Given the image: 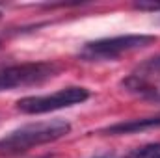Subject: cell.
Listing matches in <instances>:
<instances>
[{"label":"cell","mask_w":160,"mask_h":158,"mask_svg":"<svg viewBox=\"0 0 160 158\" xmlns=\"http://www.w3.org/2000/svg\"><path fill=\"white\" fill-rule=\"evenodd\" d=\"M71 132V125L65 119H50L22 125L4 138H0V156H19L34 147L52 143L65 138Z\"/></svg>","instance_id":"cell-1"},{"label":"cell","mask_w":160,"mask_h":158,"mask_svg":"<svg viewBox=\"0 0 160 158\" xmlns=\"http://www.w3.org/2000/svg\"><path fill=\"white\" fill-rule=\"evenodd\" d=\"M155 41H157L155 36H145V34H128V36L104 37V39L86 43L78 54L86 62H112V60L121 58L123 54L145 48V47L153 45Z\"/></svg>","instance_id":"cell-2"},{"label":"cell","mask_w":160,"mask_h":158,"mask_svg":"<svg viewBox=\"0 0 160 158\" xmlns=\"http://www.w3.org/2000/svg\"><path fill=\"white\" fill-rule=\"evenodd\" d=\"M58 75V65L52 62H28L15 63L0 69V91L39 86Z\"/></svg>","instance_id":"cell-3"},{"label":"cell","mask_w":160,"mask_h":158,"mask_svg":"<svg viewBox=\"0 0 160 158\" xmlns=\"http://www.w3.org/2000/svg\"><path fill=\"white\" fill-rule=\"evenodd\" d=\"M89 99V91L80 86H69L63 87L56 93L50 95H34V97H24L17 101V110L22 114H47V112H56L62 108H69L80 104Z\"/></svg>","instance_id":"cell-4"},{"label":"cell","mask_w":160,"mask_h":158,"mask_svg":"<svg viewBox=\"0 0 160 158\" xmlns=\"http://www.w3.org/2000/svg\"><path fill=\"white\" fill-rule=\"evenodd\" d=\"M121 86L128 93H132L140 99H145L151 102H160V78L158 77L155 78V75L138 71V73L121 80Z\"/></svg>","instance_id":"cell-5"},{"label":"cell","mask_w":160,"mask_h":158,"mask_svg":"<svg viewBox=\"0 0 160 158\" xmlns=\"http://www.w3.org/2000/svg\"><path fill=\"white\" fill-rule=\"evenodd\" d=\"M160 126V116L158 117H143V119H130V121H123L116 123L108 128L102 130V134H112V136H119V134H136V132H143L149 128H158Z\"/></svg>","instance_id":"cell-6"},{"label":"cell","mask_w":160,"mask_h":158,"mask_svg":"<svg viewBox=\"0 0 160 158\" xmlns=\"http://www.w3.org/2000/svg\"><path fill=\"white\" fill-rule=\"evenodd\" d=\"M128 158H160V143H147L138 147L128 155Z\"/></svg>","instance_id":"cell-7"},{"label":"cell","mask_w":160,"mask_h":158,"mask_svg":"<svg viewBox=\"0 0 160 158\" xmlns=\"http://www.w3.org/2000/svg\"><path fill=\"white\" fill-rule=\"evenodd\" d=\"M140 71L142 73H149V75H160V56L151 58L145 63H142L140 65Z\"/></svg>","instance_id":"cell-8"},{"label":"cell","mask_w":160,"mask_h":158,"mask_svg":"<svg viewBox=\"0 0 160 158\" xmlns=\"http://www.w3.org/2000/svg\"><path fill=\"white\" fill-rule=\"evenodd\" d=\"M134 7L136 9H143V11H160L158 2H136Z\"/></svg>","instance_id":"cell-9"},{"label":"cell","mask_w":160,"mask_h":158,"mask_svg":"<svg viewBox=\"0 0 160 158\" xmlns=\"http://www.w3.org/2000/svg\"><path fill=\"white\" fill-rule=\"evenodd\" d=\"M95 158H118V156H114V155H102V156H95Z\"/></svg>","instance_id":"cell-10"},{"label":"cell","mask_w":160,"mask_h":158,"mask_svg":"<svg viewBox=\"0 0 160 158\" xmlns=\"http://www.w3.org/2000/svg\"><path fill=\"white\" fill-rule=\"evenodd\" d=\"M0 45H2V41H0Z\"/></svg>","instance_id":"cell-11"}]
</instances>
